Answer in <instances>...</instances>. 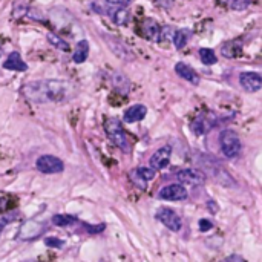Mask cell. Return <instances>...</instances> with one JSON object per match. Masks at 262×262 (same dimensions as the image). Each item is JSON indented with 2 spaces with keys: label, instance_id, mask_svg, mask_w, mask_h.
<instances>
[{
  "label": "cell",
  "instance_id": "27",
  "mask_svg": "<svg viewBox=\"0 0 262 262\" xmlns=\"http://www.w3.org/2000/svg\"><path fill=\"white\" fill-rule=\"evenodd\" d=\"M45 244L48 247H51V248H62L64 246V241L59 239V238H46Z\"/></svg>",
  "mask_w": 262,
  "mask_h": 262
},
{
  "label": "cell",
  "instance_id": "5",
  "mask_svg": "<svg viewBox=\"0 0 262 262\" xmlns=\"http://www.w3.org/2000/svg\"><path fill=\"white\" fill-rule=\"evenodd\" d=\"M43 230H45V222L37 221V219H28L22 224L20 229H18L17 236L22 241H31V239L39 238L43 233Z\"/></svg>",
  "mask_w": 262,
  "mask_h": 262
},
{
  "label": "cell",
  "instance_id": "16",
  "mask_svg": "<svg viewBox=\"0 0 262 262\" xmlns=\"http://www.w3.org/2000/svg\"><path fill=\"white\" fill-rule=\"evenodd\" d=\"M212 127H213V121L209 120L205 114L198 115V117H196V118L192 121V124H190V129L193 130V134H196V135L207 134Z\"/></svg>",
  "mask_w": 262,
  "mask_h": 262
},
{
  "label": "cell",
  "instance_id": "13",
  "mask_svg": "<svg viewBox=\"0 0 262 262\" xmlns=\"http://www.w3.org/2000/svg\"><path fill=\"white\" fill-rule=\"evenodd\" d=\"M175 72L180 76L181 78H184L185 81L192 83V85H200V76L196 74V71L193 68H190L189 64H185L183 62L175 64Z\"/></svg>",
  "mask_w": 262,
  "mask_h": 262
},
{
  "label": "cell",
  "instance_id": "15",
  "mask_svg": "<svg viewBox=\"0 0 262 262\" xmlns=\"http://www.w3.org/2000/svg\"><path fill=\"white\" fill-rule=\"evenodd\" d=\"M141 32L147 40L156 42V40H160L161 30H160V25H158L155 20H152V18H146L141 25Z\"/></svg>",
  "mask_w": 262,
  "mask_h": 262
},
{
  "label": "cell",
  "instance_id": "9",
  "mask_svg": "<svg viewBox=\"0 0 262 262\" xmlns=\"http://www.w3.org/2000/svg\"><path fill=\"white\" fill-rule=\"evenodd\" d=\"M156 172L151 167H137L132 172H130V181H132L138 189L144 190L147 187V183L152 181L155 178Z\"/></svg>",
  "mask_w": 262,
  "mask_h": 262
},
{
  "label": "cell",
  "instance_id": "28",
  "mask_svg": "<svg viewBox=\"0 0 262 262\" xmlns=\"http://www.w3.org/2000/svg\"><path fill=\"white\" fill-rule=\"evenodd\" d=\"M212 229H213V224L209 219H201L200 221V230L201 231H209Z\"/></svg>",
  "mask_w": 262,
  "mask_h": 262
},
{
  "label": "cell",
  "instance_id": "6",
  "mask_svg": "<svg viewBox=\"0 0 262 262\" xmlns=\"http://www.w3.org/2000/svg\"><path fill=\"white\" fill-rule=\"evenodd\" d=\"M156 219L172 231H180L183 229L181 216L178 213H175L172 209H160L156 213Z\"/></svg>",
  "mask_w": 262,
  "mask_h": 262
},
{
  "label": "cell",
  "instance_id": "17",
  "mask_svg": "<svg viewBox=\"0 0 262 262\" xmlns=\"http://www.w3.org/2000/svg\"><path fill=\"white\" fill-rule=\"evenodd\" d=\"M242 52V43L239 40H230L221 46V54L226 59H236Z\"/></svg>",
  "mask_w": 262,
  "mask_h": 262
},
{
  "label": "cell",
  "instance_id": "1",
  "mask_svg": "<svg viewBox=\"0 0 262 262\" xmlns=\"http://www.w3.org/2000/svg\"><path fill=\"white\" fill-rule=\"evenodd\" d=\"M22 93L35 105L42 103H63L76 95V86L63 80H39L23 85Z\"/></svg>",
  "mask_w": 262,
  "mask_h": 262
},
{
  "label": "cell",
  "instance_id": "20",
  "mask_svg": "<svg viewBox=\"0 0 262 262\" xmlns=\"http://www.w3.org/2000/svg\"><path fill=\"white\" fill-rule=\"evenodd\" d=\"M192 37V31L190 30H185V28H183V30H178L173 32L172 35V40H173V45L176 49H183L185 48V45L189 43Z\"/></svg>",
  "mask_w": 262,
  "mask_h": 262
},
{
  "label": "cell",
  "instance_id": "22",
  "mask_svg": "<svg viewBox=\"0 0 262 262\" xmlns=\"http://www.w3.org/2000/svg\"><path fill=\"white\" fill-rule=\"evenodd\" d=\"M52 222L54 226L57 227H66V226H72L74 222H77V218L71 216V215H54Z\"/></svg>",
  "mask_w": 262,
  "mask_h": 262
},
{
  "label": "cell",
  "instance_id": "26",
  "mask_svg": "<svg viewBox=\"0 0 262 262\" xmlns=\"http://www.w3.org/2000/svg\"><path fill=\"white\" fill-rule=\"evenodd\" d=\"M11 205V195L6 192H0V213H5Z\"/></svg>",
  "mask_w": 262,
  "mask_h": 262
},
{
  "label": "cell",
  "instance_id": "8",
  "mask_svg": "<svg viewBox=\"0 0 262 262\" xmlns=\"http://www.w3.org/2000/svg\"><path fill=\"white\" fill-rule=\"evenodd\" d=\"M170 156H172V149L170 146H164V147H160L158 151L151 156V169H154L155 172L158 170H164L167 166L170 163Z\"/></svg>",
  "mask_w": 262,
  "mask_h": 262
},
{
  "label": "cell",
  "instance_id": "30",
  "mask_svg": "<svg viewBox=\"0 0 262 262\" xmlns=\"http://www.w3.org/2000/svg\"><path fill=\"white\" fill-rule=\"evenodd\" d=\"M226 262H246V261L239 255H230L229 258H226Z\"/></svg>",
  "mask_w": 262,
  "mask_h": 262
},
{
  "label": "cell",
  "instance_id": "14",
  "mask_svg": "<svg viewBox=\"0 0 262 262\" xmlns=\"http://www.w3.org/2000/svg\"><path fill=\"white\" fill-rule=\"evenodd\" d=\"M146 114H147V108L144 105H134L124 110L123 120L126 123H138V121L144 120Z\"/></svg>",
  "mask_w": 262,
  "mask_h": 262
},
{
  "label": "cell",
  "instance_id": "19",
  "mask_svg": "<svg viewBox=\"0 0 262 262\" xmlns=\"http://www.w3.org/2000/svg\"><path fill=\"white\" fill-rule=\"evenodd\" d=\"M89 57V42L88 40H80L76 46V49H74V54H72V62L77 63V64H81L85 63Z\"/></svg>",
  "mask_w": 262,
  "mask_h": 262
},
{
  "label": "cell",
  "instance_id": "4",
  "mask_svg": "<svg viewBox=\"0 0 262 262\" xmlns=\"http://www.w3.org/2000/svg\"><path fill=\"white\" fill-rule=\"evenodd\" d=\"M35 167L37 170L45 175H55V173H62L64 170V163L60 158L54 155H42L39 160L35 161Z\"/></svg>",
  "mask_w": 262,
  "mask_h": 262
},
{
  "label": "cell",
  "instance_id": "24",
  "mask_svg": "<svg viewBox=\"0 0 262 262\" xmlns=\"http://www.w3.org/2000/svg\"><path fill=\"white\" fill-rule=\"evenodd\" d=\"M251 5V0H229V6L233 11H244Z\"/></svg>",
  "mask_w": 262,
  "mask_h": 262
},
{
  "label": "cell",
  "instance_id": "18",
  "mask_svg": "<svg viewBox=\"0 0 262 262\" xmlns=\"http://www.w3.org/2000/svg\"><path fill=\"white\" fill-rule=\"evenodd\" d=\"M109 15L110 18L114 20V23L120 25V26H126L129 25V20H130V14L126 9V6H114L109 11Z\"/></svg>",
  "mask_w": 262,
  "mask_h": 262
},
{
  "label": "cell",
  "instance_id": "2",
  "mask_svg": "<svg viewBox=\"0 0 262 262\" xmlns=\"http://www.w3.org/2000/svg\"><path fill=\"white\" fill-rule=\"evenodd\" d=\"M105 130H106V135L110 139L112 144L117 146L120 151H123L124 154H130L129 138H127L118 118H108L105 121Z\"/></svg>",
  "mask_w": 262,
  "mask_h": 262
},
{
  "label": "cell",
  "instance_id": "21",
  "mask_svg": "<svg viewBox=\"0 0 262 262\" xmlns=\"http://www.w3.org/2000/svg\"><path fill=\"white\" fill-rule=\"evenodd\" d=\"M200 59L204 64H207V66H212V64H215L218 62L216 54H215V51L210 48H201L200 49Z\"/></svg>",
  "mask_w": 262,
  "mask_h": 262
},
{
  "label": "cell",
  "instance_id": "7",
  "mask_svg": "<svg viewBox=\"0 0 262 262\" xmlns=\"http://www.w3.org/2000/svg\"><path fill=\"white\" fill-rule=\"evenodd\" d=\"M187 190L183 184H169L158 192V198L163 201H184L187 200Z\"/></svg>",
  "mask_w": 262,
  "mask_h": 262
},
{
  "label": "cell",
  "instance_id": "25",
  "mask_svg": "<svg viewBox=\"0 0 262 262\" xmlns=\"http://www.w3.org/2000/svg\"><path fill=\"white\" fill-rule=\"evenodd\" d=\"M83 229H85L88 233L91 235H100L101 231H105L106 229V224H97V226H91V224H86V222H81Z\"/></svg>",
  "mask_w": 262,
  "mask_h": 262
},
{
  "label": "cell",
  "instance_id": "10",
  "mask_svg": "<svg viewBox=\"0 0 262 262\" xmlns=\"http://www.w3.org/2000/svg\"><path fill=\"white\" fill-rule=\"evenodd\" d=\"M176 180L187 185H202L205 183V173L198 169H183L176 173Z\"/></svg>",
  "mask_w": 262,
  "mask_h": 262
},
{
  "label": "cell",
  "instance_id": "31",
  "mask_svg": "<svg viewBox=\"0 0 262 262\" xmlns=\"http://www.w3.org/2000/svg\"><path fill=\"white\" fill-rule=\"evenodd\" d=\"M207 205L212 209V213H216V212H218V205H216V204H213V201H209Z\"/></svg>",
  "mask_w": 262,
  "mask_h": 262
},
{
  "label": "cell",
  "instance_id": "3",
  "mask_svg": "<svg viewBox=\"0 0 262 262\" xmlns=\"http://www.w3.org/2000/svg\"><path fill=\"white\" fill-rule=\"evenodd\" d=\"M219 146L227 158H236L241 152V138L233 129H224L219 134Z\"/></svg>",
  "mask_w": 262,
  "mask_h": 262
},
{
  "label": "cell",
  "instance_id": "12",
  "mask_svg": "<svg viewBox=\"0 0 262 262\" xmlns=\"http://www.w3.org/2000/svg\"><path fill=\"white\" fill-rule=\"evenodd\" d=\"M3 68L8 69V71H15V72H25L28 71V64L23 62L22 55L13 51L11 54L8 55L6 60L3 62Z\"/></svg>",
  "mask_w": 262,
  "mask_h": 262
},
{
  "label": "cell",
  "instance_id": "11",
  "mask_svg": "<svg viewBox=\"0 0 262 262\" xmlns=\"http://www.w3.org/2000/svg\"><path fill=\"white\" fill-rule=\"evenodd\" d=\"M239 83L247 92H258L262 88V77L258 72H242L239 76Z\"/></svg>",
  "mask_w": 262,
  "mask_h": 262
},
{
  "label": "cell",
  "instance_id": "23",
  "mask_svg": "<svg viewBox=\"0 0 262 262\" xmlns=\"http://www.w3.org/2000/svg\"><path fill=\"white\" fill-rule=\"evenodd\" d=\"M48 42L52 45V46H55L57 49H60V51H64V52H68L69 51V45H68V42H64L62 37H59L57 34H52V32H49L48 34Z\"/></svg>",
  "mask_w": 262,
  "mask_h": 262
},
{
  "label": "cell",
  "instance_id": "29",
  "mask_svg": "<svg viewBox=\"0 0 262 262\" xmlns=\"http://www.w3.org/2000/svg\"><path fill=\"white\" fill-rule=\"evenodd\" d=\"M106 2L112 6H127L132 0H106Z\"/></svg>",
  "mask_w": 262,
  "mask_h": 262
}]
</instances>
